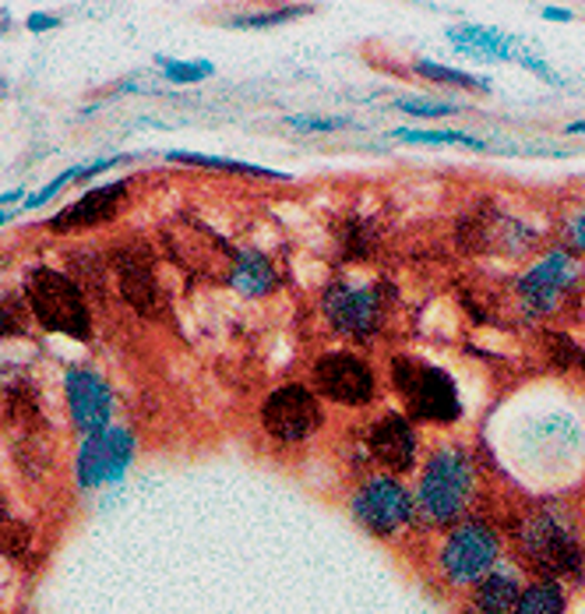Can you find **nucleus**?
Masks as SVG:
<instances>
[{
    "label": "nucleus",
    "instance_id": "obj_31",
    "mask_svg": "<svg viewBox=\"0 0 585 614\" xmlns=\"http://www.w3.org/2000/svg\"><path fill=\"white\" fill-rule=\"evenodd\" d=\"M543 18H547V22H572V11L568 8H543Z\"/></svg>",
    "mask_w": 585,
    "mask_h": 614
},
{
    "label": "nucleus",
    "instance_id": "obj_23",
    "mask_svg": "<svg viewBox=\"0 0 585 614\" xmlns=\"http://www.w3.org/2000/svg\"><path fill=\"white\" fill-rule=\"evenodd\" d=\"M159 71L163 78H170L173 85H194V82H205V78L215 74V64L212 61H173V57H155Z\"/></svg>",
    "mask_w": 585,
    "mask_h": 614
},
{
    "label": "nucleus",
    "instance_id": "obj_24",
    "mask_svg": "<svg viewBox=\"0 0 585 614\" xmlns=\"http://www.w3.org/2000/svg\"><path fill=\"white\" fill-rule=\"evenodd\" d=\"M413 71L423 74V78H431V82H445V85H458V89H476V92H487L491 89L487 78H476L470 71L445 68V64H434V61H416Z\"/></svg>",
    "mask_w": 585,
    "mask_h": 614
},
{
    "label": "nucleus",
    "instance_id": "obj_9",
    "mask_svg": "<svg viewBox=\"0 0 585 614\" xmlns=\"http://www.w3.org/2000/svg\"><path fill=\"white\" fill-rule=\"evenodd\" d=\"M261 424L275 442H307L321 427V403L304 385H282L261 403Z\"/></svg>",
    "mask_w": 585,
    "mask_h": 614
},
{
    "label": "nucleus",
    "instance_id": "obj_34",
    "mask_svg": "<svg viewBox=\"0 0 585 614\" xmlns=\"http://www.w3.org/2000/svg\"><path fill=\"white\" fill-rule=\"evenodd\" d=\"M14 212H22V209H4V212H0V227H4V223L11 220V215H14Z\"/></svg>",
    "mask_w": 585,
    "mask_h": 614
},
{
    "label": "nucleus",
    "instance_id": "obj_32",
    "mask_svg": "<svg viewBox=\"0 0 585 614\" xmlns=\"http://www.w3.org/2000/svg\"><path fill=\"white\" fill-rule=\"evenodd\" d=\"M11 530V516H8V505L0 499V541H4V533Z\"/></svg>",
    "mask_w": 585,
    "mask_h": 614
},
{
    "label": "nucleus",
    "instance_id": "obj_20",
    "mask_svg": "<svg viewBox=\"0 0 585 614\" xmlns=\"http://www.w3.org/2000/svg\"><path fill=\"white\" fill-rule=\"evenodd\" d=\"M167 160L173 163H188V167H205V170H226V173H248V177H265V181H290V173L269 170V167H254L244 160H226V155H201V152H180L170 149Z\"/></svg>",
    "mask_w": 585,
    "mask_h": 614
},
{
    "label": "nucleus",
    "instance_id": "obj_7",
    "mask_svg": "<svg viewBox=\"0 0 585 614\" xmlns=\"http://www.w3.org/2000/svg\"><path fill=\"white\" fill-rule=\"evenodd\" d=\"M134 460V434L128 427L95 431L82 442L74 460V481L82 491H95L107 484H120Z\"/></svg>",
    "mask_w": 585,
    "mask_h": 614
},
{
    "label": "nucleus",
    "instance_id": "obj_27",
    "mask_svg": "<svg viewBox=\"0 0 585 614\" xmlns=\"http://www.w3.org/2000/svg\"><path fill=\"white\" fill-rule=\"evenodd\" d=\"M314 8H300V4H290V8H275V11H261V14H240L233 18V29H269V26H279V22H290V18H300Z\"/></svg>",
    "mask_w": 585,
    "mask_h": 614
},
{
    "label": "nucleus",
    "instance_id": "obj_2",
    "mask_svg": "<svg viewBox=\"0 0 585 614\" xmlns=\"http://www.w3.org/2000/svg\"><path fill=\"white\" fill-rule=\"evenodd\" d=\"M518 551L529 562V568H536L551 583H557L561 576H582V565H585L582 541L575 533L572 516L557 505H543V509H533L529 516H522Z\"/></svg>",
    "mask_w": 585,
    "mask_h": 614
},
{
    "label": "nucleus",
    "instance_id": "obj_6",
    "mask_svg": "<svg viewBox=\"0 0 585 614\" xmlns=\"http://www.w3.org/2000/svg\"><path fill=\"white\" fill-rule=\"evenodd\" d=\"M353 516L360 526H367L377 537H392L402 526H410L416 516V494L395 481L392 473L363 481L353 494Z\"/></svg>",
    "mask_w": 585,
    "mask_h": 614
},
{
    "label": "nucleus",
    "instance_id": "obj_26",
    "mask_svg": "<svg viewBox=\"0 0 585 614\" xmlns=\"http://www.w3.org/2000/svg\"><path fill=\"white\" fill-rule=\"evenodd\" d=\"M399 113H410V117H427V121H441V117H455L462 113L458 103H445V99H399L395 103Z\"/></svg>",
    "mask_w": 585,
    "mask_h": 614
},
{
    "label": "nucleus",
    "instance_id": "obj_21",
    "mask_svg": "<svg viewBox=\"0 0 585 614\" xmlns=\"http://www.w3.org/2000/svg\"><path fill=\"white\" fill-rule=\"evenodd\" d=\"M389 138L395 142H410V145H458V149H473V152H487V142L466 131H416V128H399Z\"/></svg>",
    "mask_w": 585,
    "mask_h": 614
},
{
    "label": "nucleus",
    "instance_id": "obj_4",
    "mask_svg": "<svg viewBox=\"0 0 585 614\" xmlns=\"http://www.w3.org/2000/svg\"><path fill=\"white\" fill-rule=\"evenodd\" d=\"M392 379L416 421L452 424L462 417V400L448 371L420 364L413 356H399L392 364Z\"/></svg>",
    "mask_w": 585,
    "mask_h": 614
},
{
    "label": "nucleus",
    "instance_id": "obj_18",
    "mask_svg": "<svg viewBox=\"0 0 585 614\" xmlns=\"http://www.w3.org/2000/svg\"><path fill=\"white\" fill-rule=\"evenodd\" d=\"M236 293H248V296H265L269 290H275L279 275L272 259H265L261 251H236L233 269H230V280H226Z\"/></svg>",
    "mask_w": 585,
    "mask_h": 614
},
{
    "label": "nucleus",
    "instance_id": "obj_28",
    "mask_svg": "<svg viewBox=\"0 0 585 614\" xmlns=\"http://www.w3.org/2000/svg\"><path fill=\"white\" fill-rule=\"evenodd\" d=\"M286 124L296 131H342L350 121L346 117H286Z\"/></svg>",
    "mask_w": 585,
    "mask_h": 614
},
{
    "label": "nucleus",
    "instance_id": "obj_11",
    "mask_svg": "<svg viewBox=\"0 0 585 614\" xmlns=\"http://www.w3.org/2000/svg\"><path fill=\"white\" fill-rule=\"evenodd\" d=\"M578 280V262L568 251H551L518 280V296L526 311L533 314H547L561 304V296L572 290Z\"/></svg>",
    "mask_w": 585,
    "mask_h": 614
},
{
    "label": "nucleus",
    "instance_id": "obj_22",
    "mask_svg": "<svg viewBox=\"0 0 585 614\" xmlns=\"http://www.w3.org/2000/svg\"><path fill=\"white\" fill-rule=\"evenodd\" d=\"M564 607H568V601H564L561 583L543 580V583H533L522 590L515 614H564Z\"/></svg>",
    "mask_w": 585,
    "mask_h": 614
},
{
    "label": "nucleus",
    "instance_id": "obj_3",
    "mask_svg": "<svg viewBox=\"0 0 585 614\" xmlns=\"http://www.w3.org/2000/svg\"><path fill=\"white\" fill-rule=\"evenodd\" d=\"M26 301H29V311L36 314V322L47 332L71 335V340H82V343L92 335V314L85 304V293L71 275L47 265H32L26 275Z\"/></svg>",
    "mask_w": 585,
    "mask_h": 614
},
{
    "label": "nucleus",
    "instance_id": "obj_5",
    "mask_svg": "<svg viewBox=\"0 0 585 614\" xmlns=\"http://www.w3.org/2000/svg\"><path fill=\"white\" fill-rule=\"evenodd\" d=\"M501 558V533L483 520H462L441 544V572L455 586H476Z\"/></svg>",
    "mask_w": 585,
    "mask_h": 614
},
{
    "label": "nucleus",
    "instance_id": "obj_17",
    "mask_svg": "<svg viewBox=\"0 0 585 614\" xmlns=\"http://www.w3.org/2000/svg\"><path fill=\"white\" fill-rule=\"evenodd\" d=\"M128 155H99V160H89V163H74V167H68V170H60L50 184H43L36 194H29L26 198V205H22V212H32V209H43L47 202H53V198L64 191L68 184H74V181H92V177H103L107 170H113V167H120L124 163Z\"/></svg>",
    "mask_w": 585,
    "mask_h": 614
},
{
    "label": "nucleus",
    "instance_id": "obj_10",
    "mask_svg": "<svg viewBox=\"0 0 585 614\" xmlns=\"http://www.w3.org/2000/svg\"><path fill=\"white\" fill-rule=\"evenodd\" d=\"M64 395H68V413L74 427L85 434L107 431L113 417V392L110 382L92 368H68L64 374Z\"/></svg>",
    "mask_w": 585,
    "mask_h": 614
},
{
    "label": "nucleus",
    "instance_id": "obj_29",
    "mask_svg": "<svg viewBox=\"0 0 585 614\" xmlns=\"http://www.w3.org/2000/svg\"><path fill=\"white\" fill-rule=\"evenodd\" d=\"M60 26V18L57 14H43V11H32L29 18H26V29L29 32H50V29H57Z\"/></svg>",
    "mask_w": 585,
    "mask_h": 614
},
{
    "label": "nucleus",
    "instance_id": "obj_33",
    "mask_svg": "<svg viewBox=\"0 0 585 614\" xmlns=\"http://www.w3.org/2000/svg\"><path fill=\"white\" fill-rule=\"evenodd\" d=\"M568 134H585V121H575V124H568Z\"/></svg>",
    "mask_w": 585,
    "mask_h": 614
},
{
    "label": "nucleus",
    "instance_id": "obj_13",
    "mask_svg": "<svg viewBox=\"0 0 585 614\" xmlns=\"http://www.w3.org/2000/svg\"><path fill=\"white\" fill-rule=\"evenodd\" d=\"M128 194V181H110V184H99L92 191H85L78 202H71L68 209H60L53 220H50V230L53 233H71V230H85V227H99L117 215L120 202H124Z\"/></svg>",
    "mask_w": 585,
    "mask_h": 614
},
{
    "label": "nucleus",
    "instance_id": "obj_8",
    "mask_svg": "<svg viewBox=\"0 0 585 614\" xmlns=\"http://www.w3.org/2000/svg\"><path fill=\"white\" fill-rule=\"evenodd\" d=\"M314 389L339 406H367L374 400V371L356 353H325L311 368Z\"/></svg>",
    "mask_w": 585,
    "mask_h": 614
},
{
    "label": "nucleus",
    "instance_id": "obj_14",
    "mask_svg": "<svg viewBox=\"0 0 585 614\" xmlns=\"http://www.w3.org/2000/svg\"><path fill=\"white\" fill-rule=\"evenodd\" d=\"M448 39L458 53H466L476 64H494V61H501V64L515 61L518 64L529 50L518 36H508V32L491 29V26H452Z\"/></svg>",
    "mask_w": 585,
    "mask_h": 614
},
{
    "label": "nucleus",
    "instance_id": "obj_25",
    "mask_svg": "<svg viewBox=\"0 0 585 614\" xmlns=\"http://www.w3.org/2000/svg\"><path fill=\"white\" fill-rule=\"evenodd\" d=\"M26 304L18 293H0V340H8V335H22L29 329V314H26Z\"/></svg>",
    "mask_w": 585,
    "mask_h": 614
},
{
    "label": "nucleus",
    "instance_id": "obj_19",
    "mask_svg": "<svg viewBox=\"0 0 585 614\" xmlns=\"http://www.w3.org/2000/svg\"><path fill=\"white\" fill-rule=\"evenodd\" d=\"M120 290L128 304H134L141 314H152L159 308V286L152 280V269L138 259H120Z\"/></svg>",
    "mask_w": 585,
    "mask_h": 614
},
{
    "label": "nucleus",
    "instance_id": "obj_12",
    "mask_svg": "<svg viewBox=\"0 0 585 614\" xmlns=\"http://www.w3.org/2000/svg\"><path fill=\"white\" fill-rule=\"evenodd\" d=\"M325 314L335 332L367 340L381 325V290L339 283L325 293Z\"/></svg>",
    "mask_w": 585,
    "mask_h": 614
},
{
    "label": "nucleus",
    "instance_id": "obj_15",
    "mask_svg": "<svg viewBox=\"0 0 585 614\" xmlns=\"http://www.w3.org/2000/svg\"><path fill=\"white\" fill-rule=\"evenodd\" d=\"M367 449L374 455V463H381L392 473H406L416 463V431L406 417L399 413H385L374 427L367 431Z\"/></svg>",
    "mask_w": 585,
    "mask_h": 614
},
{
    "label": "nucleus",
    "instance_id": "obj_30",
    "mask_svg": "<svg viewBox=\"0 0 585 614\" xmlns=\"http://www.w3.org/2000/svg\"><path fill=\"white\" fill-rule=\"evenodd\" d=\"M568 236H572V244H575V248H582V251H585V212H578L575 220H572Z\"/></svg>",
    "mask_w": 585,
    "mask_h": 614
},
{
    "label": "nucleus",
    "instance_id": "obj_16",
    "mask_svg": "<svg viewBox=\"0 0 585 614\" xmlns=\"http://www.w3.org/2000/svg\"><path fill=\"white\" fill-rule=\"evenodd\" d=\"M522 597V580L515 568H494L483 576L470 597L466 614H515V604Z\"/></svg>",
    "mask_w": 585,
    "mask_h": 614
},
{
    "label": "nucleus",
    "instance_id": "obj_1",
    "mask_svg": "<svg viewBox=\"0 0 585 614\" xmlns=\"http://www.w3.org/2000/svg\"><path fill=\"white\" fill-rule=\"evenodd\" d=\"M476 494V463L466 449H437L416 484V516L431 526L458 523Z\"/></svg>",
    "mask_w": 585,
    "mask_h": 614
}]
</instances>
